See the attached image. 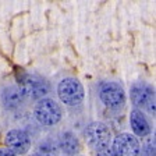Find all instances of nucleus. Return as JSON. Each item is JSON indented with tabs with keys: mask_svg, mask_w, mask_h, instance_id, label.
Masks as SVG:
<instances>
[{
	"mask_svg": "<svg viewBox=\"0 0 156 156\" xmlns=\"http://www.w3.org/2000/svg\"><path fill=\"white\" fill-rule=\"evenodd\" d=\"M18 89L24 101H41L50 94V84L46 78L38 74H23L18 81Z\"/></svg>",
	"mask_w": 156,
	"mask_h": 156,
	"instance_id": "1",
	"label": "nucleus"
},
{
	"mask_svg": "<svg viewBox=\"0 0 156 156\" xmlns=\"http://www.w3.org/2000/svg\"><path fill=\"white\" fill-rule=\"evenodd\" d=\"M34 117L41 126L53 127L63 119V109L57 101L45 98L36 102L34 107Z\"/></svg>",
	"mask_w": 156,
	"mask_h": 156,
	"instance_id": "2",
	"label": "nucleus"
},
{
	"mask_svg": "<svg viewBox=\"0 0 156 156\" xmlns=\"http://www.w3.org/2000/svg\"><path fill=\"white\" fill-rule=\"evenodd\" d=\"M57 96L66 106L75 107L84 102L85 91L81 81L74 77L63 78L57 85Z\"/></svg>",
	"mask_w": 156,
	"mask_h": 156,
	"instance_id": "3",
	"label": "nucleus"
},
{
	"mask_svg": "<svg viewBox=\"0 0 156 156\" xmlns=\"http://www.w3.org/2000/svg\"><path fill=\"white\" fill-rule=\"evenodd\" d=\"M99 98H101L102 103L113 112H120L126 106V92L120 82H102L99 85Z\"/></svg>",
	"mask_w": 156,
	"mask_h": 156,
	"instance_id": "4",
	"label": "nucleus"
},
{
	"mask_svg": "<svg viewBox=\"0 0 156 156\" xmlns=\"http://www.w3.org/2000/svg\"><path fill=\"white\" fill-rule=\"evenodd\" d=\"M85 140L88 145L95 151H101L105 148H110L112 131L102 121H92L85 128Z\"/></svg>",
	"mask_w": 156,
	"mask_h": 156,
	"instance_id": "5",
	"label": "nucleus"
},
{
	"mask_svg": "<svg viewBox=\"0 0 156 156\" xmlns=\"http://www.w3.org/2000/svg\"><path fill=\"white\" fill-rule=\"evenodd\" d=\"M130 98L138 110L146 109L151 114H155V91L152 87L144 82H136L130 89Z\"/></svg>",
	"mask_w": 156,
	"mask_h": 156,
	"instance_id": "6",
	"label": "nucleus"
},
{
	"mask_svg": "<svg viewBox=\"0 0 156 156\" xmlns=\"http://www.w3.org/2000/svg\"><path fill=\"white\" fill-rule=\"evenodd\" d=\"M110 148L116 156H138L141 145L135 135L130 133H123L114 138L113 145Z\"/></svg>",
	"mask_w": 156,
	"mask_h": 156,
	"instance_id": "7",
	"label": "nucleus"
},
{
	"mask_svg": "<svg viewBox=\"0 0 156 156\" xmlns=\"http://www.w3.org/2000/svg\"><path fill=\"white\" fill-rule=\"evenodd\" d=\"M6 145L16 155H24L31 148V136L21 128H13L6 134Z\"/></svg>",
	"mask_w": 156,
	"mask_h": 156,
	"instance_id": "8",
	"label": "nucleus"
},
{
	"mask_svg": "<svg viewBox=\"0 0 156 156\" xmlns=\"http://www.w3.org/2000/svg\"><path fill=\"white\" fill-rule=\"evenodd\" d=\"M0 102L7 112H17L24 105V98L17 85H4L0 89Z\"/></svg>",
	"mask_w": 156,
	"mask_h": 156,
	"instance_id": "9",
	"label": "nucleus"
},
{
	"mask_svg": "<svg viewBox=\"0 0 156 156\" xmlns=\"http://www.w3.org/2000/svg\"><path fill=\"white\" fill-rule=\"evenodd\" d=\"M58 151H62L66 156H75L81 151V144L78 141L77 135L71 131H64L58 136L57 141Z\"/></svg>",
	"mask_w": 156,
	"mask_h": 156,
	"instance_id": "10",
	"label": "nucleus"
},
{
	"mask_svg": "<svg viewBox=\"0 0 156 156\" xmlns=\"http://www.w3.org/2000/svg\"><path fill=\"white\" fill-rule=\"evenodd\" d=\"M130 126L133 130V135L136 136H146L151 133V124L146 119V116L142 113V110L134 109L130 114Z\"/></svg>",
	"mask_w": 156,
	"mask_h": 156,
	"instance_id": "11",
	"label": "nucleus"
},
{
	"mask_svg": "<svg viewBox=\"0 0 156 156\" xmlns=\"http://www.w3.org/2000/svg\"><path fill=\"white\" fill-rule=\"evenodd\" d=\"M35 152L42 156H57L58 145L55 140H50V138L49 140H43L42 142H39Z\"/></svg>",
	"mask_w": 156,
	"mask_h": 156,
	"instance_id": "12",
	"label": "nucleus"
},
{
	"mask_svg": "<svg viewBox=\"0 0 156 156\" xmlns=\"http://www.w3.org/2000/svg\"><path fill=\"white\" fill-rule=\"evenodd\" d=\"M138 156H155V141L152 138H149L144 144L142 149H140V155Z\"/></svg>",
	"mask_w": 156,
	"mask_h": 156,
	"instance_id": "13",
	"label": "nucleus"
},
{
	"mask_svg": "<svg viewBox=\"0 0 156 156\" xmlns=\"http://www.w3.org/2000/svg\"><path fill=\"white\" fill-rule=\"evenodd\" d=\"M96 156H116L112 151V148H105V149L96 151Z\"/></svg>",
	"mask_w": 156,
	"mask_h": 156,
	"instance_id": "14",
	"label": "nucleus"
},
{
	"mask_svg": "<svg viewBox=\"0 0 156 156\" xmlns=\"http://www.w3.org/2000/svg\"><path fill=\"white\" fill-rule=\"evenodd\" d=\"M0 156H18V155L11 152L9 148H0Z\"/></svg>",
	"mask_w": 156,
	"mask_h": 156,
	"instance_id": "15",
	"label": "nucleus"
},
{
	"mask_svg": "<svg viewBox=\"0 0 156 156\" xmlns=\"http://www.w3.org/2000/svg\"><path fill=\"white\" fill-rule=\"evenodd\" d=\"M28 156H42V155H39V153L34 152V153H31V155H28Z\"/></svg>",
	"mask_w": 156,
	"mask_h": 156,
	"instance_id": "16",
	"label": "nucleus"
}]
</instances>
